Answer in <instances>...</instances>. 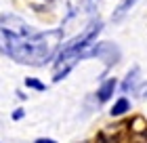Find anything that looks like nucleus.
I'll return each instance as SVG.
<instances>
[{
	"label": "nucleus",
	"instance_id": "nucleus-1",
	"mask_svg": "<svg viewBox=\"0 0 147 143\" xmlns=\"http://www.w3.org/2000/svg\"><path fill=\"white\" fill-rule=\"evenodd\" d=\"M63 30L38 32L15 15L0 17V53L23 65H44L57 55Z\"/></svg>",
	"mask_w": 147,
	"mask_h": 143
},
{
	"label": "nucleus",
	"instance_id": "nucleus-2",
	"mask_svg": "<svg viewBox=\"0 0 147 143\" xmlns=\"http://www.w3.org/2000/svg\"><path fill=\"white\" fill-rule=\"evenodd\" d=\"M116 86H118L116 78H109V80H105V82H103L101 86H99V91H97V99L101 101V103L109 101V99L113 97V91H116Z\"/></svg>",
	"mask_w": 147,
	"mask_h": 143
},
{
	"label": "nucleus",
	"instance_id": "nucleus-3",
	"mask_svg": "<svg viewBox=\"0 0 147 143\" xmlns=\"http://www.w3.org/2000/svg\"><path fill=\"white\" fill-rule=\"evenodd\" d=\"M128 110H130V101L126 99V97H122V99H118L116 103H113V107L109 110V114L113 116V118H118V116H124Z\"/></svg>",
	"mask_w": 147,
	"mask_h": 143
},
{
	"label": "nucleus",
	"instance_id": "nucleus-4",
	"mask_svg": "<svg viewBox=\"0 0 147 143\" xmlns=\"http://www.w3.org/2000/svg\"><path fill=\"white\" fill-rule=\"evenodd\" d=\"M137 76H139V67H135V70H132L128 76H126L124 84H122L124 91H132V88H135V84H137Z\"/></svg>",
	"mask_w": 147,
	"mask_h": 143
},
{
	"label": "nucleus",
	"instance_id": "nucleus-5",
	"mask_svg": "<svg viewBox=\"0 0 147 143\" xmlns=\"http://www.w3.org/2000/svg\"><path fill=\"white\" fill-rule=\"evenodd\" d=\"M25 86H28V88H34V91H46V84L40 82L38 78H25Z\"/></svg>",
	"mask_w": 147,
	"mask_h": 143
},
{
	"label": "nucleus",
	"instance_id": "nucleus-6",
	"mask_svg": "<svg viewBox=\"0 0 147 143\" xmlns=\"http://www.w3.org/2000/svg\"><path fill=\"white\" fill-rule=\"evenodd\" d=\"M23 114H25V112L21 110V107H19V110H15V112H13V120H21Z\"/></svg>",
	"mask_w": 147,
	"mask_h": 143
},
{
	"label": "nucleus",
	"instance_id": "nucleus-7",
	"mask_svg": "<svg viewBox=\"0 0 147 143\" xmlns=\"http://www.w3.org/2000/svg\"><path fill=\"white\" fill-rule=\"evenodd\" d=\"M36 143H57V141H53V139H38Z\"/></svg>",
	"mask_w": 147,
	"mask_h": 143
}]
</instances>
